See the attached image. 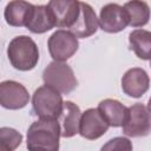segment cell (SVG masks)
<instances>
[{
    "mask_svg": "<svg viewBox=\"0 0 151 151\" xmlns=\"http://www.w3.org/2000/svg\"><path fill=\"white\" fill-rule=\"evenodd\" d=\"M60 124L58 120L39 119L28 127V151H59Z\"/></svg>",
    "mask_w": 151,
    "mask_h": 151,
    "instance_id": "obj_1",
    "label": "cell"
},
{
    "mask_svg": "<svg viewBox=\"0 0 151 151\" xmlns=\"http://www.w3.org/2000/svg\"><path fill=\"white\" fill-rule=\"evenodd\" d=\"M7 55L12 66L19 71L34 68L39 60L38 47L33 39L27 35L13 38L7 47Z\"/></svg>",
    "mask_w": 151,
    "mask_h": 151,
    "instance_id": "obj_2",
    "label": "cell"
},
{
    "mask_svg": "<svg viewBox=\"0 0 151 151\" xmlns=\"http://www.w3.org/2000/svg\"><path fill=\"white\" fill-rule=\"evenodd\" d=\"M63 104L61 94L47 85L37 88L32 97L33 110L40 119L57 120L60 117Z\"/></svg>",
    "mask_w": 151,
    "mask_h": 151,
    "instance_id": "obj_3",
    "label": "cell"
},
{
    "mask_svg": "<svg viewBox=\"0 0 151 151\" xmlns=\"http://www.w3.org/2000/svg\"><path fill=\"white\" fill-rule=\"evenodd\" d=\"M45 85L54 88L59 93H70L77 85L78 80L70 65L61 61H52L42 72Z\"/></svg>",
    "mask_w": 151,
    "mask_h": 151,
    "instance_id": "obj_4",
    "label": "cell"
},
{
    "mask_svg": "<svg viewBox=\"0 0 151 151\" xmlns=\"http://www.w3.org/2000/svg\"><path fill=\"white\" fill-rule=\"evenodd\" d=\"M150 112L146 105L137 103L127 109L123 132L129 137H144L150 133Z\"/></svg>",
    "mask_w": 151,
    "mask_h": 151,
    "instance_id": "obj_5",
    "label": "cell"
},
{
    "mask_svg": "<svg viewBox=\"0 0 151 151\" xmlns=\"http://www.w3.org/2000/svg\"><path fill=\"white\" fill-rule=\"evenodd\" d=\"M78 50V38L71 32L58 29L48 39V51L54 61L70 59Z\"/></svg>",
    "mask_w": 151,
    "mask_h": 151,
    "instance_id": "obj_6",
    "label": "cell"
},
{
    "mask_svg": "<svg viewBox=\"0 0 151 151\" xmlns=\"http://www.w3.org/2000/svg\"><path fill=\"white\" fill-rule=\"evenodd\" d=\"M29 101L28 91L24 85L14 80L0 83V105L8 110H19Z\"/></svg>",
    "mask_w": 151,
    "mask_h": 151,
    "instance_id": "obj_7",
    "label": "cell"
},
{
    "mask_svg": "<svg viewBox=\"0 0 151 151\" xmlns=\"http://www.w3.org/2000/svg\"><path fill=\"white\" fill-rule=\"evenodd\" d=\"M98 24L107 33H117L129 25V15L118 4H107L100 9Z\"/></svg>",
    "mask_w": 151,
    "mask_h": 151,
    "instance_id": "obj_8",
    "label": "cell"
},
{
    "mask_svg": "<svg viewBox=\"0 0 151 151\" xmlns=\"http://www.w3.org/2000/svg\"><path fill=\"white\" fill-rule=\"evenodd\" d=\"M52 14L54 26L70 28L79 15V1L74 0H52L47 4Z\"/></svg>",
    "mask_w": 151,
    "mask_h": 151,
    "instance_id": "obj_9",
    "label": "cell"
},
{
    "mask_svg": "<svg viewBox=\"0 0 151 151\" xmlns=\"http://www.w3.org/2000/svg\"><path fill=\"white\" fill-rule=\"evenodd\" d=\"M109 129V124L105 122L98 109H88L81 113L79 132L81 137L93 140L101 137Z\"/></svg>",
    "mask_w": 151,
    "mask_h": 151,
    "instance_id": "obj_10",
    "label": "cell"
},
{
    "mask_svg": "<svg viewBox=\"0 0 151 151\" xmlns=\"http://www.w3.org/2000/svg\"><path fill=\"white\" fill-rule=\"evenodd\" d=\"M98 26V18L92 7L86 2L79 1V15L76 22L68 28V32L77 38H87L97 32Z\"/></svg>",
    "mask_w": 151,
    "mask_h": 151,
    "instance_id": "obj_11",
    "label": "cell"
},
{
    "mask_svg": "<svg viewBox=\"0 0 151 151\" xmlns=\"http://www.w3.org/2000/svg\"><path fill=\"white\" fill-rule=\"evenodd\" d=\"M149 84L147 73L139 67L130 68L122 78V88L124 93L132 98L142 97L149 90Z\"/></svg>",
    "mask_w": 151,
    "mask_h": 151,
    "instance_id": "obj_12",
    "label": "cell"
},
{
    "mask_svg": "<svg viewBox=\"0 0 151 151\" xmlns=\"http://www.w3.org/2000/svg\"><path fill=\"white\" fill-rule=\"evenodd\" d=\"M60 118H61V126H60L61 137L70 138L79 132L81 112L78 105H76L72 101H65L63 104Z\"/></svg>",
    "mask_w": 151,
    "mask_h": 151,
    "instance_id": "obj_13",
    "label": "cell"
},
{
    "mask_svg": "<svg viewBox=\"0 0 151 151\" xmlns=\"http://www.w3.org/2000/svg\"><path fill=\"white\" fill-rule=\"evenodd\" d=\"M33 7L34 5L21 0L8 2L4 13L6 22L14 27H22V26L26 27V25L29 21Z\"/></svg>",
    "mask_w": 151,
    "mask_h": 151,
    "instance_id": "obj_14",
    "label": "cell"
},
{
    "mask_svg": "<svg viewBox=\"0 0 151 151\" xmlns=\"http://www.w3.org/2000/svg\"><path fill=\"white\" fill-rule=\"evenodd\" d=\"M98 111L109 126H122L127 116V107L116 99H104L98 105Z\"/></svg>",
    "mask_w": 151,
    "mask_h": 151,
    "instance_id": "obj_15",
    "label": "cell"
},
{
    "mask_svg": "<svg viewBox=\"0 0 151 151\" xmlns=\"http://www.w3.org/2000/svg\"><path fill=\"white\" fill-rule=\"evenodd\" d=\"M26 27L33 33H45L54 27V21L47 5L34 6Z\"/></svg>",
    "mask_w": 151,
    "mask_h": 151,
    "instance_id": "obj_16",
    "label": "cell"
},
{
    "mask_svg": "<svg viewBox=\"0 0 151 151\" xmlns=\"http://www.w3.org/2000/svg\"><path fill=\"white\" fill-rule=\"evenodd\" d=\"M129 42L131 50L134 54L143 59H150V51H151V33L145 29H134L129 35Z\"/></svg>",
    "mask_w": 151,
    "mask_h": 151,
    "instance_id": "obj_17",
    "label": "cell"
},
{
    "mask_svg": "<svg viewBox=\"0 0 151 151\" xmlns=\"http://www.w3.org/2000/svg\"><path fill=\"white\" fill-rule=\"evenodd\" d=\"M129 15V25L132 27H142L147 24L150 9L145 1H129L124 6Z\"/></svg>",
    "mask_w": 151,
    "mask_h": 151,
    "instance_id": "obj_18",
    "label": "cell"
},
{
    "mask_svg": "<svg viewBox=\"0 0 151 151\" xmlns=\"http://www.w3.org/2000/svg\"><path fill=\"white\" fill-rule=\"evenodd\" d=\"M22 142V136L15 129L0 127V151H14Z\"/></svg>",
    "mask_w": 151,
    "mask_h": 151,
    "instance_id": "obj_19",
    "label": "cell"
},
{
    "mask_svg": "<svg viewBox=\"0 0 151 151\" xmlns=\"http://www.w3.org/2000/svg\"><path fill=\"white\" fill-rule=\"evenodd\" d=\"M100 151H132V143L125 137H116L104 144Z\"/></svg>",
    "mask_w": 151,
    "mask_h": 151,
    "instance_id": "obj_20",
    "label": "cell"
}]
</instances>
